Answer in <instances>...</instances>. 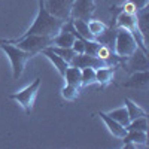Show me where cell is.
I'll return each mask as SVG.
<instances>
[{"label": "cell", "mask_w": 149, "mask_h": 149, "mask_svg": "<svg viewBox=\"0 0 149 149\" xmlns=\"http://www.w3.org/2000/svg\"><path fill=\"white\" fill-rule=\"evenodd\" d=\"M66 21L60 19L48 12L45 6V0H39V10H37V17L34 18L30 29L19 37H26L29 34H42V36H51L54 37L63 27Z\"/></svg>", "instance_id": "obj_1"}, {"label": "cell", "mask_w": 149, "mask_h": 149, "mask_svg": "<svg viewBox=\"0 0 149 149\" xmlns=\"http://www.w3.org/2000/svg\"><path fill=\"white\" fill-rule=\"evenodd\" d=\"M14 40H8L5 43L0 45V49L6 54V57L10 61V66H12V76H14L15 81H18L21 78V74L24 72V67H26V63L34 57L31 52H27L24 49L18 48L17 45H12Z\"/></svg>", "instance_id": "obj_2"}, {"label": "cell", "mask_w": 149, "mask_h": 149, "mask_svg": "<svg viewBox=\"0 0 149 149\" xmlns=\"http://www.w3.org/2000/svg\"><path fill=\"white\" fill-rule=\"evenodd\" d=\"M137 42L134 36L124 29H116V37H115V45H113V52L119 60H127L136 49H137Z\"/></svg>", "instance_id": "obj_3"}, {"label": "cell", "mask_w": 149, "mask_h": 149, "mask_svg": "<svg viewBox=\"0 0 149 149\" xmlns=\"http://www.w3.org/2000/svg\"><path fill=\"white\" fill-rule=\"evenodd\" d=\"M18 48L24 49L27 52H31L33 55L42 52L45 48L51 46L52 37L51 36H42V34H29L26 37H18L17 40H14Z\"/></svg>", "instance_id": "obj_4"}, {"label": "cell", "mask_w": 149, "mask_h": 149, "mask_svg": "<svg viewBox=\"0 0 149 149\" xmlns=\"http://www.w3.org/2000/svg\"><path fill=\"white\" fill-rule=\"evenodd\" d=\"M40 82H42L40 78H36L24 90H21L15 94H10L9 98L10 100H15L24 110H26V113H30V112L33 110V103H34V98L37 95V91H39V88H40Z\"/></svg>", "instance_id": "obj_5"}, {"label": "cell", "mask_w": 149, "mask_h": 149, "mask_svg": "<svg viewBox=\"0 0 149 149\" xmlns=\"http://www.w3.org/2000/svg\"><path fill=\"white\" fill-rule=\"evenodd\" d=\"M73 2L74 0H45V6L51 15L63 21H69Z\"/></svg>", "instance_id": "obj_6"}, {"label": "cell", "mask_w": 149, "mask_h": 149, "mask_svg": "<svg viewBox=\"0 0 149 149\" xmlns=\"http://www.w3.org/2000/svg\"><path fill=\"white\" fill-rule=\"evenodd\" d=\"M95 10V3L94 0H74L73 6H72V12H70V19H85L88 21L91 18V15Z\"/></svg>", "instance_id": "obj_7"}, {"label": "cell", "mask_w": 149, "mask_h": 149, "mask_svg": "<svg viewBox=\"0 0 149 149\" xmlns=\"http://www.w3.org/2000/svg\"><path fill=\"white\" fill-rule=\"evenodd\" d=\"M106 63L103 60H100L95 55H90L86 52H82V54H74V57L72 58L70 61V66H74L78 69H84V67H93V69H98L104 66Z\"/></svg>", "instance_id": "obj_8"}, {"label": "cell", "mask_w": 149, "mask_h": 149, "mask_svg": "<svg viewBox=\"0 0 149 149\" xmlns=\"http://www.w3.org/2000/svg\"><path fill=\"white\" fill-rule=\"evenodd\" d=\"M124 140V148H137V146H145L148 143V133L146 131H139V130H128L127 134L122 137Z\"/></svg>", "instance_id": "obj_9"}, {"label": "cell", "mask_w": 149, "mask_h": 149, "mask_svg": "<svg viewBox=\"0 0 149 149\" xmlns=\"http://www.w3.org/2000/svg\"><path fill=\"white\" fill-rule=\"evenodd\" d=\"M149 85V73L148 70H137L134 72L130 79L124 84L125 88H134V90H146Z\"/></svg>", "instance_id": "obj_10"}, {"label": "cell", "mask_w": 149, "mask_h": 149, "mask_svg": "<svg viewBox=\"0 0 149 149\" xmlns=\"http://www.w3.org/2000/svg\"><path fill=\"white\" fill-rule=\"evenodd\" d=\"M148 54H145L142 49H136V51L127 58L128 60V69L127 70H133V72H137V70H148Z\"/></svg>", "instance_id": "obj_11"}, {"label": "cell", "mask_w": 149, "mask_h": 149, "mask_svg": "<svg viewBox=\"0 0 149 149\" xmlns=\"http://www.w3.org/2000/svg\"><path fill=\"white\" fill-rule=\"evenodd\" d=\"M98 116H100L102 121L106 124V127H107V130H109V133L112 136H115V137H118V139H122L124 136L127 134V128L124 125H121L119 122H116L115 119H112L107 113H104V112H98Z\"/></svg>", "instance_id": "obj_12"}, {"label": "cell", "mask_w": 149, "mask_h": 149, "mask_svg": "<svg viewBox=\"0 0 149 149\" xmlns=\"http://www.w3.org/2000/svg\"><path fill=\"white\" fill-rule=\"evenodd\" d=\"M42 54H43V55H45V57H46L49 61H51V63L54 64V67L58 70V73L61 74V76H63V74H64V72H66V69L70 66V64L67 63V61H66V60H63V58H61L58 54H55V52L52 51V49L49 48V46L43 49V51H42Z\"/></svg>", "instance_id": "obj_13"}, {"label": "cell", "mask_w": 149, "mask_h": 149, "mask_svg": "<svg viewBox=\"0 0 149 149\" xmlns=\"http://www.w3.org/2000/svg\"><path fill=\"white\" fill-rule=\"evenodd\" d=\"M115 76V67L113 66H102L95 69V82L100 84L102 86H106L107 84L112 82V79H113Z\"/></svg>", "instance_id": "obj_14"}, {"label": "cell", "mask_w": 149, "mask_h": 149, "mask_svg": "<svg viewBox=\"0 0 149 149\" xmlns=\"http://www.w3.org/2000/svg\"><path fill=\"white\" fill-rule=\"evenodd\" d=\"M74 34L66 30H60L54 37H52V46H60V48H72L73 42H74Z\"/></svg>", "instance_id": "obj_15"}, {"label": "cell", "mask_w": 149, "mask_h": 149, "mask_svg": "<svg viewBox=\"0 0 149 149\" xmlns=\"http://www.w3.org/2000/svg\"><path fill=\"white\" fill-rule=\"evenodd\" d=\"M63 78L66 81L67 85H73V86H78V88H81L82 86V79H81V69L74 67V66H69L63 74Z\"/></svg>", "instance_id": "obj_16"}, {"label": "cell", "mask_w": 149, "mask_h": 149, "mask_svg": "<svg viewBox=\"0 0 149 149\" xmlns=\"http://www.w3.org/2000/svg\"><path fill=\"white\" fill-rule=\"evenodd\" d=\"M115 37H116V27H107L100 36L95 37V42H98L100 45H104L107 48H110L113 51V45H115Z\"/></svg>", "instance_id": "obj_17"}, {"label": "cell", "mask_w": 149, "mask_h": 149, "mask_svg": "<svg viewBox=\"0 0 149 149\" xmlns=\"http://www.w3.org/2000/svg\"><path fill=\"white\" fill-rule=\"evenodd\" d=\"M72 24H73V27L74 30H76V33L81 36L79 39H88V40H94V37L91 36L90 30H88V21H85V19H72Z\"/></svg>", "instance_id": "obj_18"}, {"label": "cell", "mask_w": 149, "mask_h": 149, "mask_svg": "<svg viewBox=\"0 0 149 149\" xmlns=\"http://www.w3.org/2000/svg\"><path fill=\"white\" fill-rule=\"evenodd\" d=\"M124 104H125V109L128 112L130 121L131 119H136V118H140V116H148L145 109H142L139 104H136L133 100H130V98H125V100H124Z\"/></svg>", "instance_id": "obj_19"}, {"label": "cell", "mask_w": 149, "mask_h": 149, "mask_svg": "<svg viewBox=\"0 0 149 149\" xmlns=\"http://www.w3.org/2000/svg\"><path fill=\"white\" fill-rule=\"evenodd\" d=\"M107 115H109L112 119H115L116 122H119L121 125H124V127H127L128 122H130L128 112H127L125 106H122V107H119V109H115V110H110Z\"/></svg>", "instance_id": "obj_20"}, {"label": "cell", "mask_w": 149, "mask_h": 149, "mask_svg": "<svg viewBox=\"0 0 149 149\" xmlns=\"http://www.w3.org/2000/svg\"><path fill=\"white\" fill-rule=\"evenodd\" d=\"M81 79H82V86H88L95 82V69L93 67H84L81 69Z\"/></svg>", "instance_id": "obj_21"}, {"label": "cell", "mask_w": 149, "mask_h": 149, "mask_svg": "<svg viewBox=\"0 0 149 149\" xmlns=\"http://www.w3.org/2000/svg\"><path fill=\"white\" fill-rule=\"evenodd\" d=\"M106 29H107V26L103 24L102 21H98V19H88V30H90V33H91V36L94 37V39L97 36H100Z\"/></svg>", "instance_id": "obj_22"}, {"label": "cell", "mask_w": 149, "mask_h": 149, "mask_svg": "<svg viewBox=\"0 0 149 149\" xmlns=\"http://www.w3.org/2000/svg\"><path fill=\"white\" fill-rule=\"evenodd\" d=\"M125 128H127V131H128V130L148 131V116H140V118L131 119V121L128 122V125H127Z\"/></svg>", "instance_id": "obj_23"}, {"label": "cell", "mask_w": 149, "mask_h": 149, "mask_svg": "<svg viewBox=\"0 0 149 149\" xmlns=\"http://www.w3.org/2000/svg\"><path fill=\"white\" fill-rule=\"evenodd\" d=\"M49 48H51L55 54H58V55H60L61 58H63V60H66L69 64H70L72 58L74 57V54H76V52H74L72 48H60V46H52V45L49 46Z\"/></svg>", "instance_id": "obj_24"}, {"label": "cell", "mask_w": 149, "mask_h": 149, "mask_svg": "<svg viewBox=\"0 0 149 149\" xmlns=\"http://www.w3.org/2000/svg\"><path fill=\"white\" fill-rule=\"evenodd\" d=\"M61 95H63V98H66V100H74V98H78V95H79V88L66 84V86L61 90Z\"/></svg>", "instance_id": "obj_25"}, {"label": "cell", "mask_w": 149, "mask_h": 149, "mask_svg": "<svg viewBox=\"0 0 149 149\" xmlns=\"http://www.w3.org/2000/svg\"><path fill=\"white\" fill-rule=\"evenodd\" d=\"M95 57L103 60L104 63H106V61H110L112 60V49L107 48V46H104V45H98L97 51H95Z\"/></svg>", "instance_id": "obj_26"}, {"label": "cell", "mask_w": 149, "mask_h": 149, "mask_svg": "<svg viewBox=\"0 0 149 149\" xmlns=\"http://www.w3.org/2000/svg\"><path fill=\"white\" fill-rule=\"evenodd\" d=\"M98 42L95 40H88V39H84V46H85V52L90 54V55H95V51L98 48Z\"/></svg>", "instance_id": "obj_27"}, {"label": "cell", "mask_w": 149, "mask_h": 149, "mask_svg": "<svg viewBox=\"0 0 149 149\" xmlns=\"http://www.w3.org/2000/svg\"><path fill=\"white\" fill-rule=\"evenodd\" d=\"M121 12H125V14H131V15H136L137 14V8H136L130 0L128 2H125L122 6H121Z\"/></svg>", "instance_id": "obj_28"}, {"label": "cell", "mask_w": 149, "mask_h": 149, "mask_svg": "<svg viewBox=\"0 0 149 149\" xmlns=\"http://www.w3.org/2000/svg\"><path fill=\"white\" fill-rule=\"evenodd\" d=\"M72 49L76 54H82V52H85V46H84V39H74V42H73V45H72Z\"/></svg>", "instance_id": "obj_29"}, {"label": "cell", "mask_w": 149, "mask_h": 149, "mask_svg": "<svg viewBox=\"0 0 149 149\" xmlns=\"http://www.w3.org/2000/svg\"><path fill=\"white\" fill-rule=\"evenodd\" d=\"M130 2L137 8V10H140V9H143V8H146L148 6V0H130Z\"/></svg>", "instance_id": "obj_30"}, {"label": "cell", "mask_w": 149, "mask_h": 149, "mask_svg": "<svg viewBox=\"0 0 149 149\" xmlns=\"http://www.w3.org/2000/svg\"><path fill=\"white\" fill-rule=\"evenodd\" d=\"M5 42H8V40H0V45H2V43H5Z\"/></svg>", "instance_id": "obj_31"}]
</instances>
